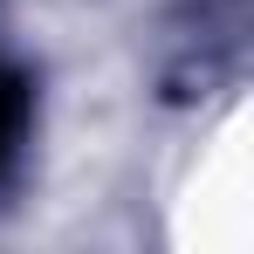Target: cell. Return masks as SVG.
<instances>
[{
  "instance_id": "1",
  "label": "cell",
  "mask_w": 254,
  "mask_h": 254,
  "mask_svg": "<svg viewBox=\"0 0 254 254\" xmlns=\"http://www.w3.org/2000/svg\"><path fill=\"white\" fill-rule=\"evenodd\" d=\"M28 76L21 69H7L0 62V172L14 165V151H21V137H28Z\"/></svg>"
}]
</instances>
